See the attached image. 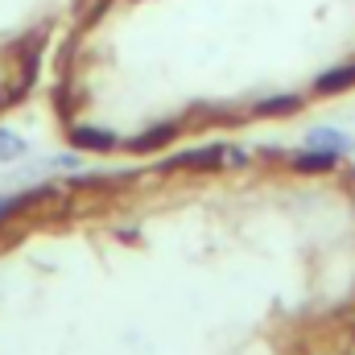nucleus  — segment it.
Here are the masks:
<instances>
[{"mask_svg":"<svg viewBox=\"0 0 355 355\" xmlns=\"http://www.w3.org/2000/svg\"><path fill=\"white\" fill-rule=\"evenodd\" d=\"M355 87V71H339V75H331V79H322L318 83V95H339V91Z\"/></svg>","mask_w":355,"mask_h":355,"instance_id":"f257e3e1","label":"nucleus"},{"mask_svg":"<svg viewBox=\"0 0 355 355\" xmlns=\"http://www.w3.org/2000/svg\"><path fill=\"white\" fill-rule=\"evenodd\" d=\"M71 141H75L79 149H103V145H107V137H103V132H91V128H75Z\"/></svg>","mask_w":355,"mask_h":355,"instance_id":"f03ea898","label":"nucleus"},{"mask_svg":"<svg viewBox=\"0 0 355 355\" xmlns=\"http://www.w3.org/2000/svg\"><path fill=\"white\" fill-rule=\"evenodd\" d=\"M170 137H174V132H170V128H162V132H149V137H141L132 149H153V145H162V141H170Z\"/></svg>","mask_w":355,"mask_h":355,"instance_id":"7ed1b4c3","label":"nucleus"}]
</instances>
